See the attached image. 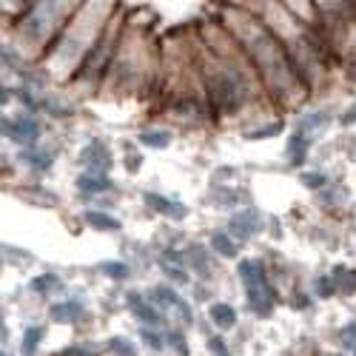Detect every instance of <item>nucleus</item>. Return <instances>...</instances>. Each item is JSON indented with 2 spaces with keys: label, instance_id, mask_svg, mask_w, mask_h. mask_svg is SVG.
I'll return each instance as SVG.
<instances>
[{
  "label": "nucleus",
  "instance_id": "25",
  "mask_svg": "<svg viewBox=\"0 0 356 356\" xmlns=\"http://www.w3.org/2000/svg\"><path fill=\"white\" fill-rule=\"evenodd\" d=\"M300 180H302V186H308V188H325V183H328V180H325V174H302Z\"/></svg>",
  "mask_w": 356,
  "mask_h": 356
},
{
  "label": "nucleus",
  "instance_id": "10",
  "mask_svg": "<svg viewBox=\"0 0 356 356\" xmlns=\"http://www.w3.org/2000/svg\"><path fill=\"white\" fill-rule=\"evenodd\" d=\"M51 319L54 322H66V319H77V316H83V302H74V300H69V302H57V305H51Z\"/></svg>",
  "mask_w": 356,
  "mask_h": 356
},
{
  "label": "nucleus",
  "instance_id": "21",
  "mask_svg": "<svg viewBox=\"0 0 356 356\" xmlns=\"http://www.w3.org/2000/svg\"><path fill=\"white\" fill-rule=\"evenodd\" d=\"M100 271H103V274H108V277H114V280L129 277V268H126L123 262H103V265H100Z\"/></svg>",
  "mask_w": 356,
  "mask_h": 356
},
{
  "label": "nucleus",
  "instance_id": "14",
  "mask_svg": "<svg viewBox=\"0 0 356 356\" xmlns=\"http://www.w3.org/2000/svg\"><path fill=\"white\" fill-rule=\"evenodd\" d=\"M86 222L92 228H100V231H117L120 228V220L108 217L106 211H86Z\"/></svg>",
  "mask_w": 356,
  "mask_h": 356
},
{
  "label": "nucleus",
  "instance_id": "31",
  "mask_svg": "<svg viewBox=\"0 0 356 356\" xmlns=\"http://www.w3.org/2000/svg\"><path fill=\"white\" fill-rule=\"evenodd\" d=\"M342 339H345L348 345H353V342H356V322H350V328H345V331H342Z\"/></svg>",
  "mask_w": 356,
  "mask_h": 356
},
{
  "label": "nucleus",
  "instance_id": "16",
  "mask_svg": "<svg viewBox=\"0 0 356 356\" xmlns=\"http://www.w3.org/2000/svg\"><path fill=\"white\" fill-rule=\"evenodd\" d=\"M140 143H143V145H152V148H165V145L171 143V134H168V131H160V129H154V131H140Z\"/></svg>",
  "mask_w": 356,
  "mask_h": 356
},
{
  "label": "nucleus",
  "instance_id": "26",
  "mask_svg": "<svg viewBox=\"0 0 356 356\" xmlns=\"http://www.w3.org/2000/svg\"><path fill=\"white\" fill-rule=\"evenodd\" d=\"M111 350L117 356H134V348H131L129 339H111Z\"/></svg>",
  "mask_w": 356,
  "mask_h": 356
},
{
  "label": "nucleus",
  "instance_id": "8",
  "mask_svg": "<svg viewBox=\"0 0 356 356\" xmlns=\"http://www.w3.org/2000/svg\"><path fill=\"white\" fill-rule=\"evenodd\" d=\"M129 308H131V314L140 319V322H145V325H160V314L148 305L140 293H129Z\"/></svg>",
  "mask_w": 356,
  "mask_h": 356
},
{
  "label": "nucleus",
  "instance_id": "22",
  "mask_svg": "<svg viewBox=\"0 0 356 356\" xmlns=\"http://www.w3.org/2000/svg\"><path fill=\"white\" fill-rule=\"evenodd\" d=\"M337 277H342V280H339L342 291H348V293H353V291H356V271H348V268H337Z\"/></svg>",
  "mask_w": 356,
  "mask_h": 356
},
{
  "label": "nucleus",
  "instance_id": "9",
  "mask_svg": "<svg viewBox=\"0 0 356 356\" xmlns=\"http://www.w3.org/2000/svg\"><path fill=\"white\" fill-rule=\"evenodd\" d=\"M77 188L83 191V194H103V191H108L111 188V180L106 174H83L80 180H77Z\"/></svg>",
  "mask_w": 356,
  "mask_h": 356
},
{
  "label": "nucleus",
  "instance_id": "19",
  "mask_svg": "<svg viewBox=\"0 0 356 356\" xmlns=\"http://www.w3.org/2000/svg\"><path fill=\"white\" fill-rule=\"evenodd\" d=\"M282 131V120H277V123H271V126H262V129H254V131H248L245 137L248 140H265V137H274V134H280Z\"/></svg>",
  "mask_w": 356,
  "mask_h": 356
},
{
  "label": "nucleus",
  "instance_id": "24",
  "mask_svg": "<svg viewBox=\"0 0 356 356\" xmlns=\"http://www.w3.org/2000/svg\"><path fill=\"white\" fill-rule=\"evenodd\" d=\"M316 291H319V296H331V293L337 291V280H331V277H319V280H316Z\"/></svg>",
  "mask_w": 356,
  "mask_h": 356
},
{
  "label": "nucleus",
  "instance_id": "18",
  "mask_svg": "<svg viewBox=\"0 0 356 356\" xmlns=\"http://www.w3.org/2000/svg\"><path fill=\"white\" fill-rule=\"evenodd\" d=\"M188 254H191L188 262L194 265V268H197L200 274H209V265H205V259H202V257H205V248H202V245H191Z\"/></svg>",
  "mask_w": 356,
  "mask_h": 356
},
{
  "label": "nucleus",
  "instance_id": "11",
  "mask_svg": "<svg viewBox=\"0 0 356 356\" xmlns=\"http://www.w3.org/2000/svg\"><path fill=\"white\" fill-rule=\"evenodd\" d=\"M211 248H214L220 257H228V259H234L236 254H240L236 243L231 240V236H228L225 231H214V234H211Z\"/></svg>",
  "mask_w": 356,
  "mask_h": 356
},
{
  "label": "nucleus",
  "instance_id": "27",
  "mask_svg": "<svg viewBox=\"0 0 356 356\" xmlns=\"http://www.w3.org/2000/svg\"><path fill=\"white\" fill-rule=\"evenodd\" d=\"M163 271L174 280V282H188V277H186V271L183 268H174V265H168V262H163Z\"/></svg>",
  "mask_w": 356,
  "mask_h": 356
},
{
  "label": "nucleus",
  "instance_id": "13",
  "mask_svg": "<svg viewBox=\"0 0 356 356\" xmlns=\"http://www.w3.org/2000/svg\"><path fill=\"white\" fill-rule=\"evenodd\" d=\"M211 319L220 325L222 331H228V328L236 325V311L231 305H225V302H217V305H211Z\"/></svg>",
  "mask_w": 356,
  "mask_h": 356
},
{
  "label": "nucleus",
  "instance_id": "30",
  "mask_svg": "<svg viewBox=\"0 0 356 356\" xmlns=\"http://www.w3.org/2000/svg\"><path fill=\"white\" fill-rule=\"evenodd\" d=\"M143 339H145L148 345H152L154 350H163V339H160L157 334H152V331H143Z\"/></svg>",
  "mask_w": 356,
  "mask_h": 356
},
{
  "label": "nucleus",
  "instance_id": "1",
  "mask_svg": "<svg viewBox=\"0 0 356 356\" xmlns=\"http://www.w3.org/2000/svg\"><path fill=\"white\" fill-rule=\"evenodd\" d=\"M240 280L245 285V296H248V305L254 314L259 316H268L274 311V291L265 280V271L259 262H251V259H243L240 262Z\"/></svg>",
  "mask_w": 356,
  "mask_h": 356
},
{
  "label": "nucleus",
  "instance_id": "32",
  "mask_svg": "<svg viewBox=\"0 0 356 356\" xmlns=\"http://www.w3.org/2000/svg\"><path fill=\"white\" fill-rule=\"evenodd\" d=\"M342 123H345V126H348V123H356V108H350V111L345 114V120H342Z\"/></svg>",
  "mask_w": 356,
  "mask_h": 356
},
{
  "label": "nucleus",
  "instance_id": "29",
  "mask_svg": "<svg viewBox=\"0 0 356 356\" xmlns=\"http://www.w3.org/2000/svg\"><path fill=\"white\" fill-rule=\"evenodd\" d=\"M209 348H211L217 356H231V353H228V348H225V342H222V339H217V337H214V339H209Z\"/></svg>",
  "mask_w": 356,
  "mask_h": 356
},
{
  "label": "nucleus",
  "instance_id": "5",
  "mask_svg": "<svg viewBox=\"0 0 356 356\" xmlns=\"http://www.w3.org/2000/svg\"><path fill=\"white\" fill-rule=\"evenodd\" d=\"M154 296L160 300V305H165V308H174L177 314H180V319L183 322H188L191 325V319H194V314H191V308H188V302L183 300V296H177L168 285H157L154 288Z\"/></svg>",
  "mask_w": 356,
  "mask_h": 356
},
{
  "label": "nucleus",
  "instance_id": "20",
  "mask_svg": "<svg viewBox=\"0 0 356 356\" xmlns=\"http://www.w3.org/2000/svg\"><path fill=\"white\" fill-rule=\"evenodd\" d=\"M54 288H60V280H57L54 274H43V277H38V280L32 282V291H38V293L54 291Z\"/></svg>",
  "mask_w": 356,
  "mask_h": 356
},
{
  "label": "nucleus",
  "instance_id": "2",
  "mask_svg": "<svg viewBox=\"0 0 356 356\" xmlns=\"http://www.w3.org/2000/svg\"><path fill=\"white\" fill-rule=\"evenodd\" d=\"M209 92H211V100H214L220 108L231 111V108H236V106L243 103V97H245V83H243V77L236 74V72L220 69V72H214V74L209 77Z\"/></svg>",
  "mask_w": 356,
  "mask_h": 356
},
{
  "label": "nucleus",
  "instance_id": "4",
  "mask_svg": "<svg viewBox=\"0 0 356 356\" xmlns=\"http://www.w3.org/2000/svg\"><path fill=\"white\" fill-rule=\"evenodd\" d=\"M80 163L88 165L95 174H97V168H100V171H108L111 154H108V148H106L103 143H88V145L83 148V154H80Z\"/></svg>",
  "mask_w": 356,
  "mask_h": 356
},
{
  "label": "nucleus",
  "instance_id": "28",
  "mask_svg": "<svg viewBox=\"0 0 356 356\" xmlns=\"http://www.w3.org/2000/svg\"><path fill=\"white\" fill-rule=\"evenodd\" d=\"M165 339H168V342H174V348H177V353H180V356H188V348H186V342H183V337H180V334H168Z\"/></svg>",
  "mask_w": 356,
  "mask_h": 356
},
{
  "label": "nucleus",
  "instance_id": "12",
  "mask_svg": "<svg viewBox=\"0 0 356 356\" xmlns=\"http://www.w3.org/2000/svg\"><path fill=\"white\" fill-rule=\"evenodd\" d=\"M305 154H308V140L300 131V134H293L291 143H288V160H291V165H302L305 163Z\"/></svg>",
  "mask_w": 356,
  "mask_h": 356
},
{
  "label": "nucleus",
  "instance_id": "3",
  "mask_svg": "<svg viewBox=\"0 0 356 356\" xmlns=\"http://www.w3.org/2000/svg\"><path fill=\"white\" fill-rule=\"evenodd\" d=\"M3 134L12 137L15 143H35L40 137V123L32 117H17V120H3Z\"/></svg>",
  "mask_w": 356,
  "mask_h": 356
},
{
  "label": "nucleus",
  "instance_id": "23",
  "mask_svg": "<svg viewBox=\"0 0 356 356\" xmlns=\"http://www.w3.org/2000/svg\"><path fill=\"white\" fill-rule=\"evenodd\" d=\"M325 120H328V117H325L322 111L305 114V117H302V129H319V126H325Z\"/></svg>",
  "mask_w": 356,
  "mask_h": 356
},
{
  "label": "nucleus",
  "instance_id": "15",
  "mask_svg": "<svg viewBox=\"0 0 356 356\" xmlns=\"http://www.w3.org/2000/svg\"><path fill=\"white\" fill-rule=\"evenodd\" d=\"M20 160L32 163L38 171H46L51 165V154L49 152H35V148H26V152H20Z\"/></svg>",
  "mask_w": 356,
  "mask_h": 356
},
{
  "label": "nucleus",
  "instance_id": "7",
  "mask_svg": "<svg viewBox=\"0 0 356 356\" xmlns=\"http://www.w3.org/2000/svg\"><path fill=\"white\" fill-rule=\"evenodd\" d=\"M228 225H231V231H234L236 236L248 240V236L257 234V228H259V214H257V211H236Z\"/></svg>",
  "mask_w": 356,
  "mask_h": 356
},
{
  "label": "nucleus",
  "instance_id": "6",
  "mask_svg": "<svg viewBox=\"0 0 356 356\" xmlns=\"http://www.w3.org/2000/svg\"><path fill=\"white\" fill-rule=\"evenodd\" d=\"M145 202L163 217H171V220H186L188 217V209L183 202H174V200H165L160 194H145Z\"/></svg>",
  "mask_w": 356,
  "mask_h": 356
},
{
  "label": "nucleus",
  "instance_id": "17",
  "mask_svg": "<svg viewBox=\"0 0 356 356\" xmlns=\"http://www.w3.org/2000/svg\"><path fill=\"white\" fill-rule=\"evenodd\" d=\"M40 339H43V328H29L26 334H23V356H32L35 350H38V345H40Z\"/></svg>",
  "mask_w": 356,
  "mask_h": 356
}]
</instances>
